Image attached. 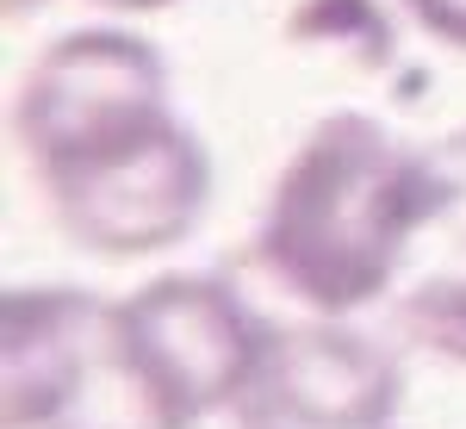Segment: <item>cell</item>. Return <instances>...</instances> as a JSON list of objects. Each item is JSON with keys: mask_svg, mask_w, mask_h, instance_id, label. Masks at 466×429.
<instances>
[{"mask_svg": "<svg viewBox=\"0 0 466 429\" xmlns=\"http://www.w3.org/2000/svg\"><path fill=\"white\" fill-rule=\"evenodd\" d=\"M398 404L404 367L392 349L323 318L274 330L230 411L243 429H398Z\"/></svg>", "mask_w": 466, "mask_h": 429, "instance_id": "cell-6", "label": "cell"}, {"mask_svg": "<svg viewBox=\"0 0 466 429\" xmlns=\"http://www.w3.org/2000/svg\"><path fill=\"white\" fill-rule=\"evenodd\" d=\"M404 13L448 50H466V0H404Z\"/></svg>", "mask_w": 466, "mask_h": 429, "instance_id": "cell-9", "label": "cell"}, {"mask_svg": "<svg viewBox=\"0 0 466 429\" xmlns=\"http://www.w3.org/2000/svg\"><path fill=\"white\" fill-rule=\"evenodd\" d=\"M37 187L69 243L131 261L193 237L212 193V156L175 112H162L125 138L37 169Z\"/></svg>", "mask_w": 466, "mask_h": 429, "instance_id": "cell-3", "label": "cell"}, {"mask_svg": "<svg viewBox=\"0 0 466 429\" xmlns=\"http://www.w3.org/2000/svg\"><path fill=\"white\" fill-rule=\"evenodd\" d=\"M6 429H193L131 349L118 305L87 286H13L0 299Z\"/></svg>", "mask_w": 466, "mask_h": 429, "instance_id": "cell-2", "label": "cell"}, {"mask_svg": "<svg viewBox=\"0 0 466 429\" xmlns=\"http://www.w3.org/2000/svg\"><path fill=\"white\" fill-rule=\"evenodd\" d=\"M25 6H44V0H6V13H25Z\"/></svg>", "mask_w": 466, "mask_h": 429, "instance_id": "cell-11", "label": "cell"}, {"mask_svg": "<svg viewBox=\"0 0 466 429\" xmlns=\"http://www.w3.org/2000/svg\"><path fill=\"white\" fill-rule=\"evenodd\" d=\"M112 13H156V6H175V0H100Z\"/></svg>", "mask_w": 466, "mask_h": 429, "instance_id": "cell-10", "label": "cell"}, {"mask_svg": "<svg viewBox=\"0 0 466 429\" xmlns=\"http://www.w3.org/2000/svg\"><path fill=\"white\" fill-rule=\"evenodd\" d=\"M118 323L162 393L199 424L218 404H237L274 323L218 274H162L118 299Z\"/></svg>", "mask_w": 466, "mask_h": 429, "instance_id": "cell-5", "label": "cell"}, {"mask_svg": "<svg viewBox=\"0 0 466 429\" xmlns=\"http://www.w3.org/2000/svg\"><path fill=\"white\" fill-rule=\"evenodd\" d=\"M430 169L435 212L398 281L392 323L404 330L410 349L466 367V131L430 143Z\"/></svg>", "mask_w": 466, "mask_h": 429, "instance_id": "cell-7", "label": "cell"}, {"mask_svg": "<svg viewBox=\"0 0 466 429\" xmlns=\"http://www.w3.org/2000/svg\"><path fill=\"white\" fill-rule=\"evenodd\" d=\"M292 32H305L311 44H336L342 56H355L360 69H386L392 63V32L373 13V0H305Z\"/></svg>", "mask_w": 466, "mask_h": 429, "instance_id": "cell-8", "label": "cell"}, {"mask_svg": "<svg viewBox=\"0 0 466 429\" xmlns=\"http://www.w3.org/2000/svg\"><path fill=\"white\" fill-rule=\"evenodd\" d=\"M162 112L175 107H168V63L156 56V44L137 32L87 26V32L56 37L25 69L13 100V138L37 175L63 156L137 131Z\"/></svg>", "mask_w": 466, "mask_h": 429, "instance_id": "cell-4", "label": "cell"}, {"mask_svg": "<svg viewBox=\"0 0 466 429\" xmlns=\"http://www.w3.org/2000/svg\"><path fill=\"white\" fill-rule=\"evenodd\" d=\"M435 212L430 149L398 143L367 112H329L280 169L255 255L318 318L386 299Z\"/></svg>", "mask_w": 466, "mask_h": 429, "instance_id": "cell-1", "label": "cell"}]
</instances>
